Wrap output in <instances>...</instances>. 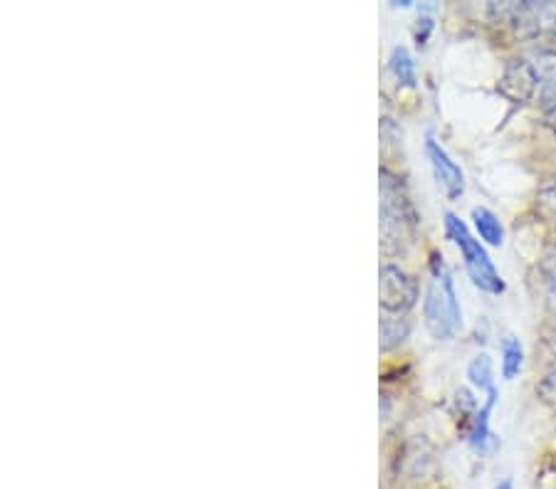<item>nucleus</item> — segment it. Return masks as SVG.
Segmentation results:
<instances>
[{"instance_id":"6e6552de","label":"nucleus","mask_w":556,"mask_h":489,"mask_svg":"<svg viewBox=\"0 0 556 489\" xmlns=\"http://www.w3.org/2000/svg\"><path fill=\"white\" fill-rule=\"evenodd\" d=\"M381 351L389 353L406 344L410 336V319L406 314H381Z\"/></svg>"},{"instance_id":"6ab92c4d","label":"nucleus","mask_w":556,"mask_h":489,"mask_svg":"<svg viewBox=\"0 0 556 489\" xmlns=\"http://www.w3.org/2000/svg\"><path fill=\"white\" fill-rule=\"evenodd\" d=\"M554 344H556V329H554Z\"/></svg>"},{"instance_id":"f3484780","label":"nucleus","mask_w":556,"mask_h":489,"mask_svg":"<svg viewBox=\"0 0 556 489\" xmlns=\"http://www.w3.org/2000/svg\"><path fill=\"white\" fill-rule=\"evenodd\" d=\"M549 284L554 287V292H556V267L552 270V274H549Z\"/></svg>"},{"instance_id":"dca6fc26","label":"nucleus","mask_w":556,"mask_h":489,"mask_svg":"<svg viewBox=\"0 0 556 489\" xmlns=\"http://www.w3.org/2000/svg\"><path fill=\"white\" fill-rule=\"evenodd\" d=\"M546 124H549V127L556 131V106L552 112H546Z\"/></svg>"},{"instance_id":"0eeeda50","label":"nucleus","mask_w":556,"mask_h":489,"mask_svg":"<svg viewBox=\"0 0 556 489\" xmlns=\"http://www.w3.org/2000/svg\"><path fill=\"white\" fill-rule=\"evenodd\" d=\"M495 403H497V388L490 390L488 400L480 406V411L475 413V417H472V425H470V433H468V442L478 452H485L490 440H492L490 415H492V411H495Z\"/></svg>"},{"instance_id":"f257e3e1","label":"nucleus","mask_w":556,"mask_h":489,"mask_svg":"<svg viewBox=\"0 0 556 489\" xmlns=\"http://www.w3.org/2000/svg\"><path fill=\"white\" fill-rule=\"evenodd\" d=\"M424 324L438 342L453 339L463 329V309L457 301L453 272L441 255L430 257V278L424 295Z\"/></svg>"},{"instance_id":"20e7f679","label":"nucleus","mask_w":556,"mask_h":489,"mask_svg":"<svg viewBox=\"0 0 556 489\" xmlns=\"http://www.w3.org/2000/svg\"><path fill=\"white\" fill-rule=\"evenodd\" d=\"M445 235L453 240L457 250L463 255V265L468 270L472 284L488 295H502L505 292V282H502L495 262L490 260L485 245L475 237L463 218L455 213H445Z\"/></svg>"},{"instance_id":"4468645a","label":"nucleus","mask_w":556,"mask_h":489,"mask_svg":"<svg viewBox=\"0 0 556 489\" xmlns=\"http://www.w3.org/2000/svg\"><path fill=\"white\" fill-rule=\"evenodd\" d=\"M430 33H433V17H420L416 28V40L424 44L430 38Z\"/></svg>"},{"instance_id":"9b49d317","label":"nucleus","mask_w":556,"mask_h":489,"mask_svg":"<svg viewBox=\"0 0 556 489\" xmlns=\"http://www.w3.org/2000/svg\"><path fill=\"white\" fill-rule=\"evenodd\" d=\"M468 378L480 394H490V390H495V369H492V359L488 353H478L468 363Z\"/></svg>"},{"instance_id":"423d86ee","label":"nucleus","mask_w":556,"mask_h":489,"mask_svg":"<svg viewBox=\"0 0 556 489\" xmlns=\"http://www.w3.org/2000/svg\"><path fill=\"white\" fill-rule=\"evenodd\" d=\"M426 156L430 162V168H433L438 185L445 191L447 198H460L465 191V173H463V168L453 162L451 154H447V151L441 146V141L428 137L426 139Z\"/></svg>"},{"instance_id":"f03ea898","label":"nucleus","mask_w":556,"mask_h":489,"mask_svg":"<svg viewBox=\"0 0 556 489\" xmlns=\"http://www.w3.org/2000/svg\"><path fill=\"white\" fill-rule=\"evenodd\" d=\"M418 216L399 176L381 168V245L386 255H401L416 237Z\"/></svg>"},{"instance_id":"9d476101","label":"nucleus","mask_w":556,"mask_h":489,"mask_svg":"<svg viewBox=\"0 0 556 489\" xmlns=\"http://www.w3.org/2000/svg\"><path fill=\"white\" fill-rule=\"evenodd\" d=\"M389 73L396 77V82L403 87H416L418 75H416V62L410 57L408 48H393L389 57Z\"/></svg>"},{"instance_id":"a211bd4d","label":"nucleus","mask_w":556,"mask_h":489,"mask_svg":"<svg viewBox=\"0 0 556 489\" xmlns=\"http://www.w3.org/2000/svg\"><path fill=\"white\" fill-rule=\"evenodd\" d=\"M495 489H515V487H513V482H502V485H497Z\"/></svg>"},{"instance_id":"7ed1b4c3","label":"nucleus","mask_w":556,"mask_h":489,"mask_svg":"<svg viewBox=\"0 0 556 489\" xmlns=\"http://www.w3.org/2000/svg\"><path fill=\"white\" fill-rule=\"evenodd\" d=\"M505 92L519 102H532L552 112L556 106V52L519 57L507 67Z\"/></svg>"},{"instance_id":"ddd939ff","label":"nucleus","mask_w":556,"mask_h":489,"mask_svg":"<svg viewBox=\"0 0 556 489\" xmlns=\"http://www.w3.org/2000/svg\"><path fill=\"white\" fill-rule=\"evenodd\" d=\"M536 394H540L542 400H546V403L556 406V371H552L549 376H546L540 386H536Z\"/></svg>"},{"instance_id":"2eb2a0df","label":"nucleus","mask_w":556,"mask_h":489,"mask_svg":"<svg viewBox=\"0 0 556 489\" xmlns=\"http://www.w3.org/2000/svg\"><path fill=\"white\" fill-rule=\"evenodd\" d=\"M542 201H544V206L549 208V210L554 213V216H556V178H554V181L544 189V193H542Z\"/></svg>"},{"instance_id":"1a4fd4ad","label":"nucleus","mask_w":556,"mask_h":489,"mask_svg":"<svg viewBox=\"0 0 556 489\" xmlns=\"http://www.w3.org/2000/svg\"><path fill=\"white\" fill-rule=\"evenodd\" d=\"M472 226L482 245L500 247L505 243V228H502L500 218L490 208H472Z\"/></svg>"},{"instance_id":"f8f14e48","label":"nucleus","mask_w":556,"mask_h":489,"mask_svg":"<svg viewBox=\"0 0 556 489\" xmlns=\"http://www.w3.org/2000/svg\"><path fill=\"white\" fill-rule=\"evenodd\" d=\"M525 366V349L522 342L515 339V336H507L502 342V376L507 381H515Z\"/></svg>"},{"instance_id":"39448f33","label":"nucleus","mask_w":556,"mask_h":489,"mask_svg":"<svg viewBox=\"0 0 556 489\" xmlns=\"http://www.w3.org/2000/svg\"><path fill=\"white\" fill-rule=\"evenodd\" d=\"M379 292L381 309L386 314H408L420 297L418 282L410 278L399 265L383 262L379 270Z\"/></svg>"}]
</instances>
